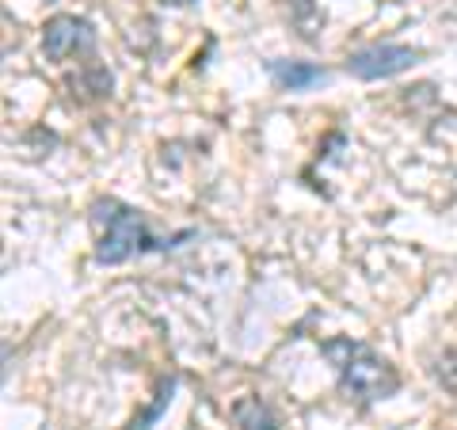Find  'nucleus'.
<instances>
[{
  "label": "nucleus",
  "instance_id": "obj_1",
  "mask_svg": "<svg viewBox=\"0 0 457 430\" xmlns=\"http://www.w3.org/2000/svg\"><path fill=\"white\" fill-rule=\"evenodd\" d=\"M92 225L99 228V240H96V263L99 267H119L134 255H145V252H168L176 248L179 240H191L195 233H179L171 240H156L149 233V221L145 213L119 203V198H99L92 206Z\"/></svg>",
  "mask_w": 457,
  "mask_h": 430
},
{
  "label": "nucleus",
  "instance_id": "obj_2",
  "mask_svg": "<svg viewBox=\"0 0 457 430\" xmlns=\"http://www.w3.org/2000/svg\"><path fill=\"white\" fill-rule=\"evenodd\" d=\"M320 354L328 358V366L336 369L339 389L351 400H359V404H378V400H389L400 389V374L393 369V362L381 358L362 339H351V335L324 339Z\"/></svg>",
  "mask_w": 457,
  "mask_h": 430
},
{
  "label": "nucleus",
  "instance_id": "obj_3",
  "mask_svg": "<svg viewBox=\"0 0 457 430\" xmlns=\"http://www.w3.org/2000/svg\"><path fill=\"white\" fill-rule=\"evenodd\" d=\"M420 57H423L420 50L400 46V42H374V46H362V50L347 54V73L354 80L374 84V80H389V77L408 73Z\"/></svg>",
  "mask_w": 457,
  "mask_h": 430
},
{
  "label": "nucleus",
  "instance_id": "obj_4",
  "mask_svg": "<svg viewBox=\"0 0 457 430\" xmlns=\"http://www.w3.org/2000/svg\"><path fill=\"white\" fill-rule=\"evenodd\" d=\"M42 50H46L50 62H65L73 54H92L96 27L84 16H54L42 27Z\"/></svg>",
  "mask_w": 457,
  "mask_h": 430
},
{
  "label": "nucleus",
  "instance_id": "obj_5",
  "mask_svg": "<svg viewBox=\"0 0 457 430\" xmlns=\"http://www.w3.org/2000/svg\"><path fill=\"white\" fill-rule=\"evenodd\" d=\"M267 73L275 80V88L282 92H312V88H324L332 73L317 62H286V57H270L267 62Z\"/></svg>",
  "mask_w": 457,
  "mask_h": 430
},
{
  "label": "nucleus",
  "instance_id": "obj_6",
  "mask_svg": "<svg viewBox=\"0 0 457 430\" xmlns=\"http://www.w3.org/2000/svg\"><path fill=\"white\" fill-rule=\"evenodd\" d=\"M233 423L237 430H278V411L260 396H240L233 400Z\"/></svg>",
  "mask_w": 457,
  "mask_h": 430
},
{
  "label": "nucleus",
  "instance_id": "obj_7",
  "mask_svg": "<svg viewBox=\"0 0 457 430\" xmlns=\"http://www.w3.org/2000/svg\"><path fill=\"white\" fill-rule=\"evenodd\" d=\"M69 88H73V99L92 103V99H107L111 95L114 77H111V69H104V65H84L77 77H69Z\"/></svg>",
  "mask_w": 457,
  "mask_h": 430
},
{
  "label": "nucleus",
  "instance_id": "obj_8",
  "mask_svg": "<svg viewBox=\"0 0 457 430\" xmlns=\"http://www.w3.org/2000/svg\"><path fill=\"white\" fill-rule=\"evenodd\" d=\"M176 389H179V377H161V385H156V400H153L149 408H141L126 430H153V423L168 411V404H171V396H176Z\"/></svg>",
  "mask_w": 457,
  "mask_h": 430
},
{
  "label": "nucleus",
  "instance_id": "obj_9",
  "mask_svg": "<svg viewBox=\"0 0 457 430\" xmlns=\"http://www.w3.org/2000/svg\"><path fill=\"white\" fill-rule=\"evenodd\" d=\"M438 381H442V389L457 393V351L442 354V362H438Z\"/></svg>",
  "mask_w": 457,
  "mask_h": 430
},
{
  "label": "nucleus",
  "instance_id": "obj_10",
  "mask_svg": "<svg viewBox=\"0 0 457 430\" xmlns=\"http://www.w3.org/2000/svg\"><path fill=\"white\" fill-rule=\"evenodd\" d=\"M164 8H187V4H195V0H161Z\"/></svg>",
  "mask_w": 457,
  "mask_h": 430
}]
</instances>
